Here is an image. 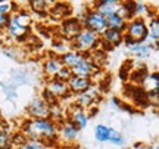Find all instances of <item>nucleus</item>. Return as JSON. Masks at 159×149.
<instances>
[{"label": "nucleus", "mask_w": 159, "mask_h": 149, "mask_svg": "<svg viewBox=\"0 0 159 149\" xmlns=\"http://www.w3.org/2000/svg\"><path fill=\"white\" fill-rule=\"evenodd\" d=\"M122 41L125 43L127 49H128L137 59H148L155 49V46L152 43H146V41H144V43H137V41L128 40V39H125V37Z\"/></svg>", "instance_id": "1a4fd4ad"}, {"label": "nucleus", "mask_w": 159, "mask_h": 149, "mask_svg": "<svg viewBox=\"0 0 159 149\" xmlns=\"http://www.w3.org/2000/svg\"><path fill=\"white\" fill-rule=\"evenodd\" d=\"M119 5H121L119 0H100V2H94V6H93L91 9H94V11L99 12L100 15H103L105 18H108L118 12Z\"/></svg>", "instance_id": "4468645a"}, {"label": "nucleus", "mask_w": 159, "mask_h": 149, "mask_svg": "<svg viewBox=\"0 0 159 149\" xmlns=\"http://www.w3.org/2000/svg\"><path fill=\"white\" fill-rule=\"evenodd\" d=\"M94 81L90 80V78H84V77H71L68 81H66V84H68V89H69V93H84L89 87L93 84Z\"/></svg>", "instance_id": "dca6fc26"}, {"label": "nucleus", "mask_w": 159, "mask_h": 149, "mask_svg": "<svg viewBox=\"0 0 159 149\" xmlns=\"http://www.w3.org/2000/svg\"><path fill=\"white\" fill-rule=\"evenodd\" d=\"M30 25H31V15L24 9H18L9 15V21L6 25V33L11 39L24 40L30 34Z\"/></svg>", "instance_id": "f03ea898"}, {"label": "nucleus", "mask_w": 159, "mask_h": 149, "mask_svg": "<svg viewBox=\"0 0 159 149\" xmlns=\"http://www.w3.org/2000/svg\"><path fill=\"white\" fill-rule=\"evenodd\" d=\"M44 149H56V148H52V146H46Z\"/></svg>", "instance_id": "e433bc0d"}, {"label": "nucleus", "mask_w": 159, "mask_h": 149, "mask_svg": "<svg viewBox=\"0 0 159 149\" xmlns=\"http://www.w3.org/2000/svg\"><path fill=\"white\" fill-rule=\"evenodd\" d=\"M148 40L152 41V44H158L159 41V19L152 16L148 24Z\"/></svg>", "instance_id": "6ab92c4d"}, {"label": "nucleus", "mask_w": 159, "mask_h": 149, "mask_svg": "<svg viewBox=\"0 0 159 149\" xmlns=\"http://www.w3.org/2000/svg\"><path fill=\"white\" fill-rule=\"evenodd\" d=\"M106 24H108V30H115V31H119V33L124 34L127 21H124L119 15L114 13V15H111V16L106 18Z\"/></svg>", "instance_id": "412c9836"}, {"label": "nucleus", "mask_w": 159, "mask_h": 149, "mask_svg": "<svg viewBox=\"0 0 159 149\" xmlns=\"http://www.w3.org/2000/svg\"><path fill=\"white\" fill-rule=\"evenodd\" d=\"M65 41H68V40L53 41V44H52V49H53V52L56 53V56H61V55H63L65 52H68L69 49H71V43H69V44H66Z\"/></svg>", "instance_id": "bb28decb"}, {"label": "nucleus", "mask_w": 159, "mask_h": 149, "mask_svg": "<svg viewBox=\"0 0 159 149\" xmlns=\"http://www.w3.org/2000/svg\"><path fill=\"white\" fill-rule=\"evenodd\" d=\"M63 65L61 62V59L59 56L56 55H49V56L44 59V62H43V72L46 74L47 78H53V77H56L57 72L61 71Z\"/></svg>", "instance_id": "2eb2a0df"}, {"label": "nucleus", "mask_w": 159, "mask_h": 149, "mask_svg": "<svg viewBox=\"0 0 159 149\" xmlns=\"http://www.w3.org/2000/svg\"><path fill=\"white\" fill-rule=\"evenodd\" d=\"M83 30V25L80 22L78 18H65L62 21V25H61V31H62V35L65 37V40H74L75 37L81 33Z\"/></svg>", "instance_id": "f8f14e48"}, {"label": "nucleus", "mask_w": 159, "mask_h": 149, "mask_svg": "<svg viewBox=\"0 0 159 149\" xmlns=\"http://www.w3.org/2000/svg\"><path fill=\"white\" fill-rule=\"evenodd\" d=\"M49 118L55 124H61L62 121L66 120V112H65V109L62 108V105L59 102L49 105Z\"/></svg>", "instance_id": "a211bd4d"}, {"label": "nucleus", "mask_w": 159, "mask_h": 149, "mask_svg": "<svg viewBox=\"0 0 159 149\" xmlns=\"http://www.w3.org/2000/svg\"><path fill=\"white\" fill-rule=\"evenodd\" d=\"M28 118H49V103H46L40 96H35L27 105Z\"/></svg>", "instance_id": "6e6552de"}, {"label": "nucleus", "mask_w": 159, "mask_h": 149, "mask_svg": "<svg viewBox=\"0 0 159 149\" xmlns=\"http://www.w3.org/2000/svg\"><path fill=\"white\" fill-rule=\"evenodd\" d=\"M44 89L46 90H49V92H50L56 99H66L68 96H71L68 84H66L65 81H61L59 78H56V77L47 78Z\"/></svg>", "instance_id": "9d476101"}, {"label": "nucleus", "mask_w": 159, "mask_h": 149, "mask_svg": "<svg viewBox=\"0 0 159 149\" xmlns=\"http://www.w3.org/2000/svg\"><path fill=\"white\" fill-rule=\"evenodd\" d=\"M78 134L80 128L68 118L62 121L61 124H57V143L59 145H63V146L72 145L78 139Z\"/></svg>", "instance_id": "423d86ee"}, {"label": "nucleus", "mask_w": 159, "mask_h": 149, "mask_svg": "<svg viewBox=\"0 0 159 149\" xmlns=\"http://www.w3.org/2000/svg\"><path fill=\"white\" fill-rule=\"evenodd\" d=\"M71 77H72V74H71V69L66 68V67H62V68H61V71H59V72H57V75H56V78H59L61 81H65V83H66Z\"/></svg>", "instance_id": "7c9ffc66"}, {"label": "nucleus", "mask_w": 159, "mask_h": 149, "mask_svg": "<svg viewBox=\"0 0 159 149\" xmlns=\"http://www.w3.org/2000/svg\"><path fill=\"white\" fill-rule=\"evenodd\" d=\"M111 105H112V108H121V103H119V99L114 98L111 100Z\"/></svg>", "instance_id": "f704fd0d"}, {"label": "nucleus", "mask_w": 159, "mask_h": 149, "mask_svg": "<svg viewBox=\"0 0 159 149\" xmlns=\"http://www.w3.org/2000/svg\"><path fill=\"white\" fill-rule=\"evenodd\" d=\"M52 2H46V0H33V2H30L28 5L31 6V9L35 12H46L49 9V5H50Z\"/></svg>", "instance_id": "cd10ccee"}, {"label": "nucleus", "mask_w": 159, "mask_h": 149, "mask_svg": "<svg viewBox=\"0 0 159 149\" xmlns=\"http://www.w3.org/2000/svg\"><path fill=\"white\" fill-rule=\"evenodd\" d=\"M18 9L15 7L13 2H0V15H12L13 12H16Z\"/></svg>", "instance_id": "c756f323"}, {"label": "nucleus", "mask_w": 159, "mask_h": 149, "mask_svg": "<svg viewBox=\"0 0 159 149\" xmlns=\"http://www.w3.org/2000/svg\"><path fill=\"white\" fill-rule=\"evenodd\" d=\"M56 149H71V148H68V146H62V148H56Z\"/></svg>", "instance_id": "c9c22d12"}, {"label": "nucleus", "mask_w": 159, "mask_h": 149, "mask_svg": "<svg viewBox=\"0 0 159 149\" xmlns=\"http://www.w3.org/2000/svg\"><path fill=\"white\" fill-rule=\"evenodd\" d=\"M100 46V35L91 33L89 30H81L74 40H71V49L77 50L83 55H89L90 52L96 50L97 47Z\"/></svg>", "instance_id": "7ed1b4c3"}, {"label": "nucleus", "mask_w": 159, "mask_h": 149, "mask_svg": "<svg viewBox=\"0 0 159 149\" xmlns=\"http://www.w3.org/2000/svg\"><path fill=\"white\" fill-rule=\"evenodd\" d=\"M2 123H3V121H2V118H0V126H2Z\"/></svg>", "instance_id": "4c0bfd02"}, {"label": "nucleus", "mask_w": 159, "mask_h": 149, "mask_svg": "<svg viewBox=\"0 0 159 149\" xmlns=\"http://www.w3.org/2000/svg\"><path fill=\"white\" fill-rule=\"evenodd\" d=\"M40 98L43 99L46 103H49V105H52V103H55V102H57V99L52 95L49 90H46V89H43L41 90V93H40Z\"/></svg>", "instance_id": "2f4dec72"}, {"label": "nucleus", "mask_w": 159, "mask_h": 149, "mask_svg": "<svg viewBox=\"0 0 159 149\" xmlns=\"http://www.w3.org/2000/svg\"><path fill=\"white\" fill-rule=\"evenodd\" d=\"M7 21H9V16L7 15H0V31H3L7 25Z\"/></svg>", "instance_id": "473e14b6"}, {"label": "nucleus", "mask_w": 159, "mask_h": 149, "mask_svg": "<svg viewBox=\"0 0 159 149\" xmlns=\"http://www.w3.org/2000/svg\"><path fill=\"white\" fill-rule=\"evenodd\" d=\"M11 145V132L9 127L5 126V123H2L0 126V149H9Z\"/></svg>", "instance_id": "5701e85b"}, {"label": "nucleus", "mask_w": 159, "mask_h": 149, "mask_svg": "<svg viewBox=\"0 0 159 149\" xmlns=\"http://www.w3.org/2000/svg\"><path fill=\"white\" fill-rule=\"evenodd\" d=\"M85 55H83V53H80V52L77 50H72V49H69L68 52H65L63 55H61L59 56V59H61V62H62L63 67H66V68H74L75 65L84 58Z\"/></svg>", "instance_id": "f3484780"}, {"label": "nucleus", "mask_w": 159, "mask_h": 149, "mask_svg": "<svg viewBox=\"0 0 159 149\" xmlns=\"http://www.w3.org/2000/svg\"><path fill=\"white\" fill-rule=\"evenodd\" d=\"M109 143L112 145H116V146H122L124 145V137H122V134L114 128H111V132H109V139H108Z\"/></svg>", "instance_id": "c85d7f7f"}, {"label": "nucleus", "mask_w": 159, "mask_h": 149, "mask_svg": "<svg viewBox=\"0 0 159 149\" xmlns=\"http://www.w3.org/2000/svg\"><path fill=\"white\" fill-rule=\"evenodd\" d=\"M124 37L137 43H144L148 40V22L143 18H133L125 25Z\"/></svg>", "instance_id": "39448f33"}, {"label": "nucleus", "mask_w": 159, "mask_h": 149, "mask_svg": "<svg viewBox=\"0 0 159 149\" xmlns=\"http://www.w3.org/2000/svg\"><path fill=\"white\" fill-rule=\"evenodd\" d=\"M66 118H68L69 121H72L80 130L85 128L87 124H89V120H90V118H89V114H87V111L83 109V108H80V106H77V105H74V103L68 108Z\"/></svg>", "instance_id": "9b49d317"}, {"label": "nucleus", "mask_w": 159, "mask_h": 149, "mask_svg": "<svg viewBox=\"0 0 159 149\" xmlns=\"http://www.w3.org/2000/svg\"><path fill=\"white\" fill-rule=\"evenodd\" d=\"M47 145L44 142L40 140H31V139H25V142H22L21 145H18L15 149H44Z\"/></svg>", "instance_id": "393cba45"}, {"label": "nucleus", "mask_w": 159, "mask_h": 149, "mask_svg": "<svg viewBox=\"0 0 159 149\" xmlns=\"http://www.w3.org/2000/svg\"><path fill=\"white\" fill-rule=\"evenodd\" d=\"M72 103L77 105V106H80V108H83V109H90L96 105V102H94V100H93V99H91L85 92L74 95V102Z\"/></svg>", "instance_id": "4be33fe9"}, {"label": "nucleus", "mask_w": 159, "mask_h": 149, "mask_svg": "<svg viewBox=\"0 0 159 149\" xmlns=\"http://www.w3.org/2000/svg\"><path fill=\"white\" fill-rule=\"evenodd\" d=\"M83 28L89 30L91 33H94L97 35H102L106 30H108V24H106V18L100 15L99 12H96L94 9H87V11L78 18Z\"/></svg>", "instance_id": "20e7f679"}, {"label": "nucleus", "mask_w": 159, "mask_h": 149, "mask_svg": "<svg viewBox=\"0 0 159 149\" xmlns=\"http://www.w3.org/2000/svg\"><path fill=\"white\" fill-rule=\"evenodd\" d=\"M21 133L27 139L44 142L47 146L57 148V124L50 118H27L22 121Z\"/></svg>", "instance_id": "f257e3e1"}, {"label": "nucleus", "mask_w": 159, "mask_h": 149, "mask_svg": "<svg viewBox=\"0 0 159 149\" xmlns=\"http://www.w3.org/2000/svg\"><path fill=\"white\" fill-rule=\"evenodd\" d=\"M131 149H159L158 146H146V145H134Z\"/></svg>", "instance_id": "72a5a7b5"}, {"label": "nucleus", "mask_w": 159, "mask_h": 149, "mask_svg": "<svg viewBox=\"0 0 159 149\" xmlns=\"http://www.w3.org/2000/svg\"><path fill=\"white\" fill-rule=\"evenodd\" d=\"M109 132H111V127L105 126V124H97L94 128V137L99 142H108Z\"/></svg>", "instance_id": "b1692460"}, {"label": "nucleus", "mask_w": 159, "mask_h": 149, "mask_svg": "<svg viewBox=\"0 0 159 149\" xmlns=\"http://www.w3.org/2000/svg\"><path fill=\"white\" fill-rule=\"evenodd\" d=\"M122 40H124V34H122V33L115 31V30H106V31L100 35V46L99 47H103V49L109 50V49L121 44Z\"/></svg>", "instance_id": "ddd939ff"}, {"label": "nucleus", "mask_w": 159, "mask_h": 149, "mask_svg": "<svg viewBox=\"0 0 159 149\" xmlns=\"http://www.w3.org/2000/svg\"><path fill=\"white\" fill-rule=\"evenodd\" d=\"M97 72H99V67L93 63L89 55H85L74 68H71V74L74 77H84V78H90V80H93V77Z\"/></svg>", "instance_id": "0eeeda50"}, {"label": "nucleus", "mask_w": 159, "mask_h": 149, "mask_svg": "<svg viewBox=\"0 0 159 149\" xmlns=\"http://www.w3.org/2000/svg\"><path fill=\"white\" fill-rule=\"evenodd\" d=\"M150 6H148L144 2H134V18H143L149 13Z\"/></svg>", "instance_id": "a878e982"}, {"label": "nucleus", "mask_w": 159, "mask_h": 149, "mask_svg": "<svg viewBox=\"0 0 159 149\" xmlns=\"http://www.w3.org/2000/svg\"><path fill=\"white\" fill-rule=\"evenodd\" d=\"M142 86L144 87V90L148 93H158L159 89V78L158 74L153 72V74H148L142 81Z\"/></svg>", "instance_id": "aec40b11"}]
</instances>
